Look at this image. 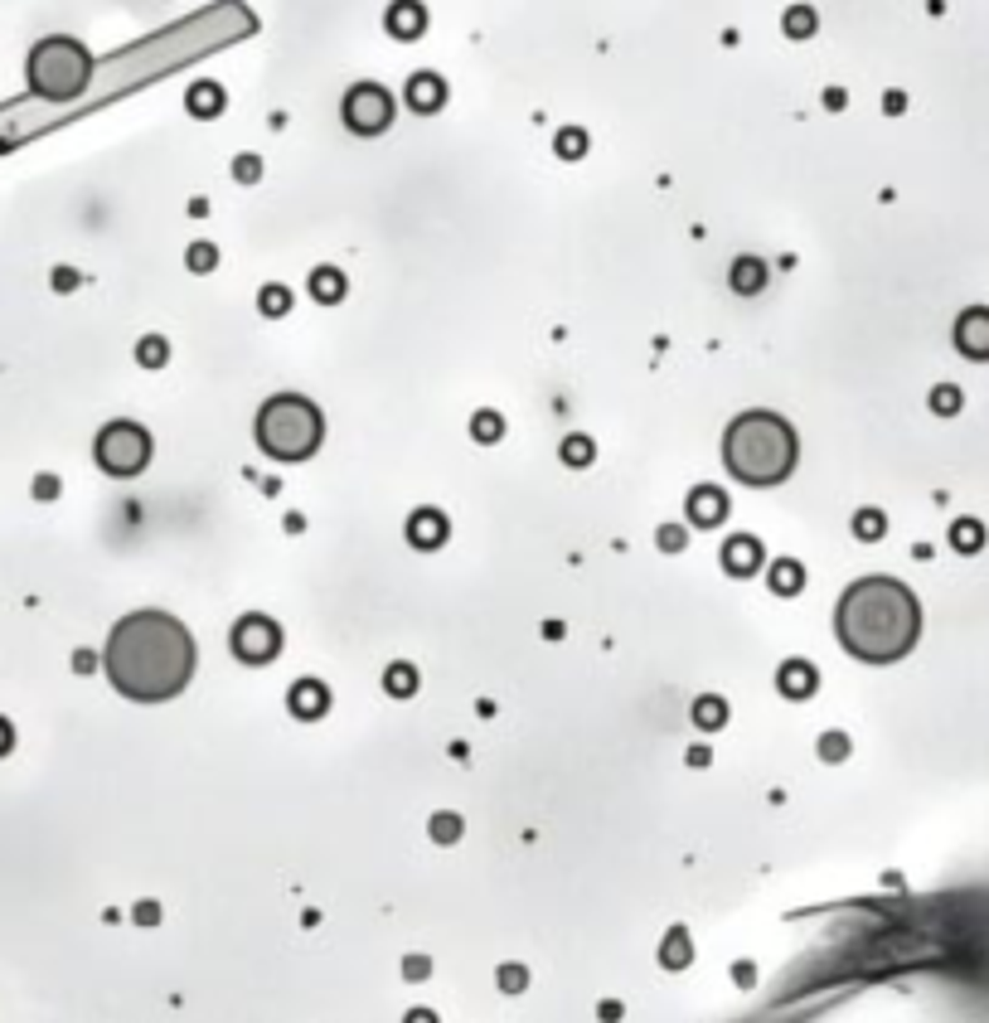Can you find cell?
<instances>
[{"instance_id":"21","label":"cell","mask_w":989,"mask_h":1023,"mask_svg":"<svg viewBox=\"0 0 989 1023\" xmlns=\"http://www.w3.org/2000/svg\"><path fill=\"white\" fill-rule=\"evenodd\" d=\"M767 582H771V592H776V597H795V592L805 587V568L795 563V558H781V563H771Z\"/></svg>"},{"instance_id":"26","label":"cell","mask_w":989,"mask_h":1023,"mask_svg":"<svg viewBox=\"0 0 989 1023\" xmlns=\"http://www.w3.org/2000/svg\"><path fill=\"white\" fill-rule=\"evenodd\" d=\"M660 960H664L670 970H679V966H689V960H694V946H689V932H684V926H674V932H670V941H664Z\"/></svg>"},{"instance_id":"8","label":"cell","mask_w":989,"mask_h":1023,"mask_svg":"<svg viewBox=\"0 0 989 1023\" xmlns=\"http://www.w3.org/2000/svg\"><path fill=\"white\" fill-rule=\"evenodd\" d=\"M282 650V626L262 611H247L243 621L233 626V655L243 664H272Z\"/></svg>"},{"instance_id":"15","label":"cell","mask_w":989,"mask_h":1023,"mask_svg":"<svg viewBox=\"0 0 989 1023\" xmlns=\"http://www.w3.org/2000/svg\"><path fill=\"white\" fill-rule=\"evenodd\" d=\"M723 568H728L733 577H752L761 568V539H752V533H733V539L723 543Z\"/></svg>"},{"instance_id":"33","label":"cell","mask_w":989,"mask_h":1023,"mask_svg":"<svg viewBox=\"0 0 989 1023\" xmlns=\"http://www.w3.org/2000/svg\"><path fill=\"white\" fill-rule=\"evenodd\" d=\"M960 388L956 384H936L932 388V412H941V418H950V412H960Z\"/></svg>"},{"instance_id":"6","label":"cell","mask_w":989,"mask_h":1023,"mask_svg":"<svg viewBox=\"0 0 989 1023\" xmlns=\"http://www.w3.org/2000/svg\"><path fill=\"white\" fill-rule=\"evenodd\" d=\"M92 456H98V466L107 475H122L126 481V475L151 466V437H146V427H136V422H107L98 432Z\"/></svg>"},{"instance_id":"20","label":"cell","mask_w":989,"mask_h":1023,"mask_svg":"<svg viewBox=\"0 0 989 1023\" xmlns=\"http://www.w3.org/2000/svg\"><path fill=\"white\" fill-rule=\"evenodd\" d=\"M815 30H820V15H815V5H791L781 15V34L785 39H795V44H805V39H815Z\"/></svg>"},{"instance_id":"30","label":"cell","mask_w":989,"mask_h":1023,"mask_svg":"<svg viewBox=\"0 0 989 1023\" xmlns=\"http://www.w3.org/2000/svg\"><path fill=\"white\" fill-rule=\"evenodd\" d=\"M257 311L272 316V320L287 316V311H291V291H287V287H262V291H257Z\"/></svg>"},{"instance_id":"34","label":"cell","mask_w":989,"mask_h":1023,"mask_svg":"<svg viewBox=\"0 0 989 1023\" xmlns=\"http://www.w3.org/2000/svg\"><path fill=\"white\" fill-rule=\"evenodd\" d=\"M233 180H238V185H257V180H262V156L243 151V156L233 160Z\"/></svg>"},{"instance_id":"24","label":"cell","mask_w":989,"mask_h":1023,"mask_svg":"<svg viewBox=\"0 0 989 1023\" xmlns=\"http://www.w3.org/2000/svg\"><path fill=\"white\" fill-rule=\"evenodd\" d=\"M694 723H698L703 733L723 728V723H728V698H718V694H703L698 704H694Z\"/></svg>"},{"instance_id":"36","label":"cell","mask_w":989,"mask_h":1023,"mask_svg":"<svg viewBox=\"0 0 989 1023\" xmlns=\"http://www.w3.org/2000/svg\"><path fill=\"white\" fill-rule=\"evenodd\" d=\"M820 757H825V761H844V757H849V737H844V733H825V737H820Z\"/></svg>"},{"instance_id":"18","label":"cell","mask_w":989,"mask_h":1023,"mask_svg":"<svg viewBox=\"0 0 989 1023\" xmlns=\"http://www.w3.org/2000/svg\"><path fill=\"white\" fill-rule=\"evenodd\" d=\"M767 263L761 257H737L733 263V272H728V287L737 291V296H757V291H767Z\"/></svg>"},{"instance_id":"25","label":"cell","mask_w":989,"mask_h":1023,"mask_svg":"<svg viewBox=\"0 0 989 1023\" xmlns=\"http://www.w3.org/2000/svg\"><path fill=\"white\" fill-rule=\"evenodd\" d=\"M587 146H592V141H587V132H582V126H563V132L553 136L558 160H582V156H587Z\"/></svg>"},{"instance_id":"39","label":"cell","mask_w":989,"mask_h":1023,"mask_svg":"<svg viewBox=\"0 0 989 1023\" xmlns=\"http://www.w3.org/2000/svg\"><path fill=\"white\" fill-rule=\"evenodd\" d=\"M499 984H505V990H524V966H505Z\"/></svg>"},{"instance_id":"9","label":"cell","mask_w":989,"mask_h":1023,"mask_svg":"<svg viewBox=\"0 0 989 1023\" xmlns=\"http://www.w3.org/2000/svg\"><path fill=\"white\" fill-rule=\"evenodd\" d=\"M956 350L965 360H989V306H970V311H960L956 320Z\"/></svg>"},{"instance_id":"4","label":"cell","mask_w":989,"mask_h":1023,"mask_svg":"<svg viewBox=\"0 0 989 1023\" xmlns=\"http://www.w3.org/2000/svg\"><path fill=\"white\" fill-rule=\"evenodd\" d=\"M257 446L267 451L272 461H306L316 456L320 437H325V422H320V408L301 394H272L257 408L253 422Z\"/></svg>"},{"instance_id":"16","label":"cell","mask_w":989,"mask_h":1023,"mask_svg":"<svg viewBox=\"0 0 989 1023\" xmlns=\"http://www.w3.org/2000/svg\"><path fill=\"white\" fill-rule=\"evenodd\" d=\"M287 704L296 718H325V708H330V689L320 684V680H296L291 684V694H287Z\"/></svg>"},{"instance_id":"5","label":"cell","mask_w":989,"mask_h":1023,"mask_svg":"<svg viewBox=\"0 0 989 1023\" xmlns=\"http://www.w3.org/2000/svg\"><path fill=\"white\" fill-rule=\"evenodd\" d=\"M88 74H92V58L78 39H44L39 49L30 54V88L39 98H74V92L88 88Z\"/></svg>"},{"instance_id":"2","label":"cell","mask_w":989,"mask_h":1023,"mask_svg":"<svg viewBox=\"0 0 989 1023\" xmlns=\"http://www.w3.org/2000/svg\"><path fill=\"white\" fill-rule=\"evenodd\" d=\"M834 636L854 660L892 664L922 636V606L898 577H859L834 606Z\"/></svg>"},{"instance_id":"13","label":"cell","mask_w":989,"mask_h":1023,"mask_svg":"<svg viewBox=\"0 0 989 1023\" xmlns=\"http://www.w3.org/2000/svg\"><path fill=\"white\" fill-rule=\"evenodd\" d=\"M447 515H442V509H432V505H422V509H417V515L408 519V543H412V549H422V553H432V549H442V543H447Z\"/></svg>"},{"instance_id":"19","label":"cell","mask_w":989,"mask_h":1023,"mask_svg":"<svg viewBox=\"0 0 989 1023\" xmlns=\"http://www.w3.org/2000/svg\"><path fill=\"white\" fill-rule=\"evenodd\" d=\"M344 291H350V282H344L340 267H316V272H311V296H316L320 306L344 301Z\"/></svg>"},{"instance_id":"3","label":"cell","mask_w":989,"mask_h":1023,"mask_svg":"<svg viewBox=\"0 0 989 1023\" xmlns=\"http://www.w3.org/2000/svg\"><path fill=\"white\" fill-rule=\"evenodd\" d=\"M795 461H801V442H795V427L781 412H767V408L737 412L728 432H723V466L742 485H757V490L761 485H781L795 471Z\"/></svg>"},{"instance_id":"31","label":"cell","mask_w":989,"mask_h":1023,"mask_svg":"<svg viewBox=\"0 0 989 1023\" xmlns=\"http://www.w3.org/2000/svg\"><path fill=\"white\" fill-rule=\"evenodd\" d=\"M185 267L204 277V272L219 267V247H213V243H189V247H185Z\"/></svg>"},{"instance_id":"29","label":"cell","mask_w":989,"mask_h":1023,"mask_svg":"<svg viewBox=\"0 0 989 1023\" xmlns=\"http://www.w3.org/2000/svg\"><path fill=\"white\" fill-rule=\"evenodd\" d=\"M854 533H859L863 543L883 539V533H888V519H883V509H859V515H854Z\"/></svg>"},{"instance_id":"12","label":"cell","mask_w":989,"mask_h":1023,"mask_svg":"<svg viewBox=\"0 0 989 1023\" xmlns=\"http://www.w3.org/2000/svg\"><path fill=\"white\" fill-rule=\"evenodd\" d=\"M728 519V495L718 485H694L689 490V525L694 529H718Z\"/></svg>"},{"instance_id":"37","label":"cell","mask_w":989,"mask_h":1023,"mask_svg":"<svg viewBox=\"0 0 989 1023\" xmlns=\"http://www.w3.org/2000/svg\"><path fill=\"white\" fill-rule=\"evenodd\" d=\"M655 539H660V549H664V553H679V549L689 543V529H684V525H664L660 533H655Z\"/></svg>"},{"instance_id":"35","label":"cell","mask_w":989,"mask_h":1023,"mask_svg":"<svg viewBox=\"0 0 989 1023\" xmlns=\"http://www.w3.org/2000/svg\"><path fill=\"white\" fill-rule=\"evenodd\" d=\"M432 839H437V844H451V839H461V815H451V811L432 815Z\"/></svg>"},{"instance_id":"17","label":"cell","mask_w":989,"mask_h":1023,"mask_svg":"<svg viewBox=\"0 0 989 1023\" xmlns=\"http://www.w3.org/2000/svg\"><path fill=\"white\" fill-rule=\"evenodd\" d=\"M776 689L785 698H810L820 689V670L810 660H785L781 674H776Z\"/></svg>"},{"instance_id":"38","label":"cell","mask_w":989,"mask_h":1023,"mask_svg":"<svg viewBox=\"0 0 989 1023\" xmlns=\"http://www.w3.org/2000/svg\"><path fill=\"white\" fill-rule=\"evenodd\" d=\"M825 107H829V112H844V107H849V92H844V88H825Z\"/></svg>"},{"instance_id":"42","label":"cell","mask_w":989,"mask_h":1023,"mask_svg":"<svg viewBox=\"0 0 989 1023\" xmlns=\"http://www.w3.org/2000/svg\"><path fill=\"white\" fill-rule=\"evenodd\" d=\"M689 761H694V767H708V747H689Z\"/></svg>"},{"instance_id":"40","label":"cell","mask_w":989,"mask_h":1023,"mask_svg":"<svg viewBox=\"0 0 989 1023\" xmlns=\"http://www.w3.org/2000/svg\"><path fill=\"white\" fill-rule=\"evenodd\" d=\"M902 107H907V92H888V98H883V112L888 117H898Z\"/></svg>"},{"instance_id":"22","label":"cell","mask_w":989,"mask_h":1023,"mask_svg":"<svg viewBox=\"0 0 989 1023\" xmlns=\"http://www.w3.org/2000/svg\"><path fill=\"white\" fill-rule=\"evenodd\" d=\"M558 456H563V466L587 471V466H592V456H597V446H592V437H587V432H568V437H563V446H558Z\"/></svg>"},{"instance_id":"28","label":"cell","mask_w":989,"mask_h":1023,"mask_svg":"<svg viewBox=\"0 0 989 1023\" xmlns=\"http://www.w3.org/2000/svg\"><path fill=\"white\" fill-rule=\"evenodd\" d=\"M384 689H388L393 698H408V694H417V670H412V664H388Z\"/></svg>"},{"instance_id":"43","label":"cell","mask_w":989,"mask_h":1023,"mask_svg":"<svg viewBox=\"0 0 989 1023\" xmlns=\"http://www.w3.org/2000/svg\"><path fill=\"white\" fill-rule=\"evenodd\" d=\"M408 1023H437L432 1014H408Z\"/></svg>"},{"instance_id":"41","label":"cell","mask_w":989,"mask_h":1023,"mask_svg":"<svg viewBox=\"0 0 989 1023\" xmlns=\"http://www.w3.org/2000/svg\"><path fill=\"white\" fill-rule=\"evenodd\" d=\"M422 975H427V960L412 956V960H408V980H422Z\"/></svg>"},{"instance_id":"14","label":"cell","mask_w":989,"mask_h":1023,"mask_svg":"<svg viewBox=\"0 0 989 1023\" xmlns=\"http://www.w3.org/2000/svg\"><path fill=\"white\" fill-rule=\"evenodd\" d=\"M223 107H229V92H223V82H213V78L189 82V92H185V112H189V117H199V122H213V117H223Z\"/></svg>"},{"instance_id":"23","label":"cell","mask_w":989,"mask_h":1023,"mask_svg":"<svg viewBox=\"0 0 989 1023\" xmlns=\"http://www.w3.org/2000/svg\"><path fill=\"white\" fill-rule=\"evenodd\" d=\"M950 549L956 553H980L985 549V525L980 519H956V525H950Z\"/></svg>"},{"instance_id":"10","label":"cell","mask_w":989,"mask_h":1023,"mask_svg":"<svg viewBox=\"0 0 989 1023\" xmlns=\"http://www.w3.org/2000/svg\"><path fill=\"white\" fill-rule=\"evenodd\" d=\"M384 30L398 44L422 39V34H427V5H422V0H393V5L384 10Z\"/></svg>"},{"instance_id":"27","label":"cell","mask_w":989,"mask_h":1023,"mask_svg":"<svg viewBox=\"0 0 989 1023\" xmlns=\"http://www.w3.org/2000/svg\"><path fill=\"white\" fill-rule=\"evenodd\" d=\"M471 437H475V442H485V446L499 442V437H505V418H499V412H490V408H481V412L471 418Z\"/></svg>"},{"instance_id":"1","label":"cell","mask_w":989,"mask_h":1023,"mask_svg":"<svg viewBox=\"0 0 989 1023\" xmlns=\"http://www.w3.org/2000/svg\"><path fill=\"white\" fill-rule=\"evenodd\" d=\"M107 680L131 704H165L195 680V636L170 611H131L107 636Z\"/></svg>"},{"instance_id":"32","label":"cell","mask_w":989,"mask_h":1023,"mask_svg":"<svg viewBox=\"0 0 989 1023\" xmlns=\"http://www.w3.org/2000/svg\"><path fill=\"white\" fill-rule=\"evenodd\" d=\"M136 360L146 364V368H160L165 360H170V344H165L160 335H146V340L136 344Z\"/></svg>"},{"instance_id":"7","label":"cell","mask_w":989,"mask_h":1023,"mask_svg":"<svg viewBox=\"0 0 989 1023\" xmlns=\"http://www.w3.org/2000/svg\"><path fill=\"white\" fill-rule=\"evenodd\" d=\"M340 117L354 136H378L393 126V92L384 82H354L340 102Z\"/></svg>"},{"instance_id":"11","label":"cell","mask_w":989,"mask_h":1023,"mask_svg":"<svg viewBox=\"0 0 989 1023\" xmlns=\"http://www.w3.org/2000/svg\"><path fill=\"white\" fill-rule=\"evenodd\" d=\"M403 102L412 107L417 117H432V112H442V102H447V78L442 74H412L408 82H403Z\"/></svg>"}]
</instances>
